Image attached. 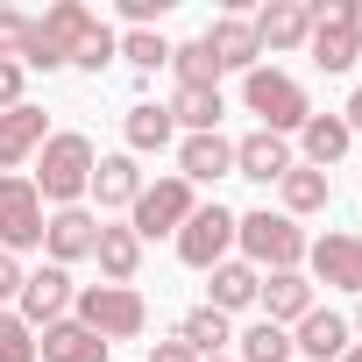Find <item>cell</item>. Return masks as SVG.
I'll use <instances>...</instances> for the list:
<instances>
[{"label": "cell", "instance_id": "6da1fadb", "mask_svg": "<svg viewBox=\"0 0 362 362\" xmlns=\"http://www.w3.org/2000/svg\"><path fill=\"white\" fill-rule=\"evenodd\" d=\"M29 185H36V199H43V206H57V214H64V206H78V199H86V185H93V142H86V135H71V128H64V135H50V142L36 149V177H29Z\"/></svg>", "mask_w": 362, "mask_h": 362}, {"label": "cell", "instance_id": "7a4b0ae2", "mask_svg": "<svg viewBox=\"0 0 362 362\" xmlns=\"http://www.w3.org/2000/svg\"><path fill=\"white\" fill-rule=\"evenodd\" d=\"M235 242H242V256H249V270H298L305 263V235H298V221L291 214H235Z\"/></svg>", "mask_w": 362, "mask_h": 362}, {"label": "cell", "instance_id": "3957f363", "mask_svg": "<svg viewBox=\"0 0 362 362\" xmlns=\"http://www.w3.org/2000/svg\"><path fill=\"white\" fill-rule=\"evenodd\" d=\"M71 320L93 327L100 341H135V334L149 327V305H142V291H128V284H86V291L71 298Z\"/></svg>", "mask_w": 362, "mask_h": 362}, {"label": "cell", "instance_id": "277c9868", "mask_svg": "<svg viewBox=\"0 0 362 362\" xmlns=\"http://www.w3.org/2000/svg\"><path fill=\"white\" fill-rule=\"evenodd\" d=\"M313 8V64L320 71H348L362 57V0H305Z\"/></svg>", "mask_w": 362, "mask_h": 362}, {"label": "cell", "instance_id": "5b68a950", "mask_svg": "<svg viewBox=\"0 0 362 362\" xmlns=\"http://www.w3.org/2000/svg\"><path fill=\"white\" fill-rule=\"evenodd\" d=\"M242 107H249V114H256L270 135H291V128H305V121H313L305 86H298L291 71H263V64L242 78Z\"/></svg>", "mask_w": 362, "mask_h": 362}, {"label": "cell", "instance_id": "8992f818", "mask_svg": "<svg viewBox=\"0 0 362 362\" xmlns=\"http://www.w3.org/2000/svg\"><path fill=\"white\" fill-rule=\"evenodd\" d=\"M192 206H199V199H192V185L170 170V177H156V185H142V192H135V206H128L135 221H128V228H135V242H156V235H177V228H185V221H192Z\"/></svg>", "mask_w": 362, "mask_h": 362}, {"label": "cell", "instance_id": "52a82bcc", "mask_svg": "<svg viewBox=\"0 0 362 362\" xmlns=\"http://www.w3.org/2000/svg\"><path fill=\"white\" fill-rule=\"evenodd\" d=\"M43 199H36V185L22 170H8L0 177V249L8 256H22V249H43Z\"/></svg>", "mask_w": 362, "mask_h": 362}, {"label": "cell", "instance_id": "ba28073f", "mask_svg": "<svg viewBox=\"0 0 362 362\" xmlns=\"http://www.w3.org/2000/svg\"><path fill=\"white\" fill-rule=\"evenodd\" d=\"M228 249H235V214L228 206H192V221L177 228V263L214 270V263H228Z\"/></svg>", "mask_w": 362, "mask_h": 362}, {"label": "cell", "instance_id": "9c48e42d", "mask_svg": "<svg viewBox=\"0 0 362 362\" xmlns=\"http://www.w3.org/2000/svg\"><path fill=\"white\" fill-rule=\"evenodd\" d=\"M305 263L320 284L362 298V235H320V242H305Z\"/></svg>", "mask_w": 362, "mask_h": 362}, {"label": "cell", "instance_id": "30bf717a", "mask_svg": "<svg viewBox=\"0 0 362 362\" xmlns=\"http://www.w3.org/2000/svg\"><path fill=\"white\" fill-rule=\"evenodd\" d=\"M71 270H57V263H43V270H29L22 277V320L29 327H57L64 313H71Z\"/></svg>", "mask_w": 362, "mask_h": 362}, {"label": "cell", "instance_id": "8fae6325", "mask_svg": "<svg viewBox=\"0 0 362 362\" xmlns=\"http://www.w3.org/2000/svg\"><path fill=\"white\" fill-rule=\"evenodd\" d=\"M348 348H355V327L341 313H327V305H313L298 320V334H291V355H305V362H341Z\"/></svg>", "mask_w": 362, "mask_h": 362}, {"label": "cell", "instance_id": "7c38bea8", "mask_svg": "<svg viewBox=\"0 0 362 362\" xmlns=\"http://www.w3.org/2000/svg\"><path fill=\"white\" fill-rule=\"evenodd\" d=\"M50 142V121H43V107H8V114H0V177H8V170H22L36 149Z\"/></svg>", "mask_w": 362, "mask_h": 362}, {"label": "cell", "instance_id": "4fadbf2b", "mask_svg": "<svg viewBox=\"0 0 362 362\" xmlns=\"http://www.w3.org/2000/svg\"><path fill=\"white\" fill-rule=\"evenodd\" d=\"M93 242H100V221L86 214V206H64V214H50L43 221V249H50V263L64 270V263H86L93 256Z\"/></svg>", "mask_w": 362, "mask_h": 362}, {"label": "cell", "instance_id": "5bb4252c", "mask_svg": "<svg viewBox=\"0 0 362 362\" xmlns=\"http://www.w3.org/2000/svg\"><path fill=\"white\" fill-rule=\"evenodd\" d=\"M256 305H263L270 327H298V320L313 313V277H305V270H270V284L256 291Z\"/></svg>", "mask_w": 362, "mask_h": 362}, {"label": "cell", "instance_id": "9a60e30c", "mask_svg": "<svg viewBox=\"0 0 362 362\" xmlns=\"http://www.w3.org/2000/svg\"><path fill=\"white\" fill-rule=\"evenodd\" d=\"M284 170H291V142H284V135L256 128V135H242V142H235V177H256V185H277Z\"/></svg>", "mask_w": 362, "mask_h": 362}, {"label": "cell", "instance_id": "2e32d148", "mask_svg": "<svg viewBox=\"0 0 362 362\" xmlns=\"http://www.w3.org/2000/svg\"><path fill=\"white\" fill-rule=\"evenodd\" d=\"M228 170H235V142L228 135H185L177 142V177H185V185H214Z\"/></svg>", "mask_w": 362, "mask_h": 362}, {"label": "cell", "instance_id": "e0dca14e", "mask_svg": "<svg viewBox=\"0 0 362 362\" xmlns=\"http://www.w3.org/2000/svg\"><path fill=\"white\" fill-rule=\"evenodd\" d=\"M249 29H256L263 50H298V43L313 36V8H305V0H270V8H263Z\"/></svg>", "mask_w": 362, "mask_h": 362}, {"label": "cell", "instance_id": "ac0fdd59", "mask_svg": "<svg viewBox=\"0 0 362 362\" xmlns=\"http://www.w3.org/2000/svg\"><path fill=\"white\" fill-rule=\"evenodd\" d=\"M36 29H43V36H50V43H57L64 57H78V50H86V43H93V36L107 29V22H100L93 8H86V0H57V8H50V15L36 22Z\"/></svg>", "mask_w": 362, "mask_h": 362}, {"label": "cell", "instance_id": "d6986e66", "mask_svg": "<svg viewBox=\"0 0 362 362\" xmlns=\"http://www.w3.org/2000/svg\"><path fill=\"white\" fill-rule=\"evenodd\" d=\"M199 43L214 50V64H221V71H242V78H249V71H256V57H263L256 29H249V22H235V15H228V22H214Z\"/></svg>", "mask_w": 362, "mask_h": 362}, {"label": "cell", "instance_id": "ffe728a7", "mask_svg": "<svg viewBox=\"0 0 362 362\" xmlns=\"http://www.w3.org/2000/svg\"><path fill=\"white\" fill-rule=\"evenodd\" d=\"M36 355H43V362H107V341H100L93 327H78V320H57V327H43Z\"/></svg>", "mask_w": 362, "mask_h": 362}, {"label": "cell", "instance_id": "44dd1931", "mask_svg": "<svg viewBox=\"0 0 362 362\" xmlns=\"http://www.w3.org/2000/svg\"><path fill=\"white\" fill-rule=\"evenodd\" d=\"M100 206H135V192H142V170H135V156L121 149V156H93V185H86Z\"/></svg>", "mask_w": 362, "mask_h": 362}, {"label": "cell", "instance_id": "7402d4cb", "mask_svg": "<svg viewBox=\"0 0 362 362\" xmlns=\"http://www.w3.org/2000/svg\"><path fill=\"white\" fill-rule=\"evenodd\" d=\"M206 277H214V284H206V305H214V313H242V305H256V291H263V270H249V263H214Z\"/></svg>", "mask_w": 362, "mask_h": 362}, {"label": "cell", "instance_id": "603a6c76", "mask_svg": "<svg viewBox=\"0 0 362 362\" xmlns=\"http://www.w3.org/2000/svg\"><path fill=\"white\" fill-rule=\"evenodd\" d=\"M93 263L107 270V284H135V270H142V242H135V228H100Z\"/></svg>", "mask_w": 362, "mask_h": 362}, {"label": "cell", "instance_id": "cb8c5ba5", "mask_svg": "<svg viewBox=\"0 0 362 362\" xmlns=\"http://www.w3.org/2000/svg\"><path fill=\"white\" fill-rule=\"evenodd\" d=\"M221 114H228L221 86H177V100H170V121H185L192 135H221Z\"/></svg>", "mask_w": 362, "mask_h": 362}, {"label": "cell", "instance_id": "d4e9b609", "mask_svg": "<svg viewBox=\"0 0 362 362\" xmlns=\"http://www.w3.org/2000/svg\"><path fill=\"white\" fill-rule=\"evenodd\" d=\"M298 142H305V163H313V170H327V163H341V156H348V142H355V135H348V121H341V114H313V121L298 128Z\"/></svg>", "mask_w": 362, "mask_h": 362}, {"label": "cell", "instance_id": "484cf974", "mask_svg": "<svg viewBox=\"0 0 362 362\" xmlns=\"http://www.w3.org/2000/svg\"><path fill=\"white\" fill-rule=\"evenodd\" d=\"M121 128H128V149H163V142L177 135V121H170V107H156V100H135Z\"/></svg>", "mask_w": 362, "mask_h": 362}, {"label": "cell", "instance_id": "4316f807", "mask_svg": "<svg viewBox=\"0 0 362 362\" xmlns=\"http://www.w3.org/2000/svg\"><path fill=\"white\" fill-rule=\"evenodd\" d=\"M177 341H185L192 355H221L235 334H228V313H214V305H199V313H185L177 320Z\"/></svg>", "mask_w": 362, "mask_h": 362}, {"label": "cell", "instance_id": "83f0119b", "mask_svg": "<svg viewBox=\"0 0 362 362\" xmlns=\"http://www.w3.org/2000/svg\"><path fill=\"white\" fill-rule=\"evenodd\" d=\"M277 185H284V214H320L327 206V170H313V163H291Z\"/></svg>", "mask_w": 362, "mask_h": 362}, {"label": "cell", "instance_id": "f1b7e54d", "mask_svg": "<svg viewBox=\"0 0 362 362\" xmlns=\"http://www.w3.org/2000/svg\"><path fill=\"white\" fill-rule=\"evenodd\" d=\"M235 362H291V327L256 320V327L242 334V355H235Z\"/></svg>", "mask_w": 362, "mask_h": 362}, {"label": "cell", "instance_id": "f546056e", "mask_svg": "<svg viewBox=\"0 0 362 362\" xmlns=\"http://www.w3.org/2000/svg\"><path fill=\"white\" fill-rule=\"evenodd\" d=\"M170 71H177V86H221V64H214L206 43H177L170 50Z\"/></svg>", "mask_w": 362, "mask_h": 362}, {"label": "cell", "instance_id": "4dcf8cb0", "mask_svg": "<svg viewBox=\"0 0 362 362\" xmlns=\"http://www.w3.org/2000/svg\"><path fill=\"white\" fill-rule=\"evenodd\" d=\"M121 57H128L135 71H156V64H170V43H163L156 29H128V36H121Z\"/></svg>", "mask_w": 362, "mask_h": 362}, {"label": "cell", "instance_id": "1f68e13d", "mask_svg": "<svg viewBox=\"0 0 362 362\" xmlns=\"http://www.w3.org/2000/svg\"><path fill=\"white\" fill-rule=\"evenodd\" d=\"M0 362H36V327L22 313H0Z\"/></svg>", "mask_w": 362, "mask_h": 362}, {"label": "cell", "instance_id": "d6a6232c", "mask_svg": "<svg viewBox=\"0 0 362 362\" xmlns=\"http://www.w3.org/2000/svg\"><path fill=\"white\" fill-rule=\"evenodd\" d=\"M107 57H121V36H114V29H100V36H93V43H86L71 64H86V71H107Z\"/></svg>", "mask_w": 362, "mask_h": 362}, {"label": "cell", "instance_id": "836d02e7", "mask_svg": "<svg viewBox=\"0 0 362 362\" xmlns=\"http://www.w3.org/2000/svg\"><path fill=\"white\" fill-rule=\"evenodd\" d=\"M22 43H29V15L0 8V57H22Z\"/></svg>", "mask_w": 362, "mask_h": 362}, {"label": "cell", "instance_id": "e575fe53", "mask_svg": "<svg viewBox=\"0 0 362 362\" xmlns=\"http://www.w3.org/2000/svg\"><path fill=\"white\" fill-rule=\"evenodd\" d=\"M22 86H29V71H22L15 57H0V114H8V107H22Z\"/></svg>", "mask_w": 362, "mask_h": 362}, {"label": "cell", "instance_id": "d590c367", "mask_svg": "<svg viewBox=\"0 0 362 362\" xmlns=\"http://www.w3.org/2000/svg\"><path fill=\"white\" fill-rule=\"evenodd\" d=\"M8 298H22V263L0 249V313H8Z\"/></svg>", "mask_w": 362, "mask_h": 362}, {"label": "cell", "instance_id": "8d00e7d4", "mask_svg": "<svg viewBox=\"0 0 362 362\" xmlns=\"http://www.w3.org/2000/svg\"><path fill=\"white\" fill-rule=\"evenodd\" d=\"M121 15H128V22H135V29H149V22H156V15H163V0H121Z\"/></svg>", "mask_w": 362, "mask_h": 362}, {"label": "cell", "instance_id": "74e56055", "mask_svg": "<svg viewBox=\"0 0 362 362\" xmlns=\"http://www.w3.org/2000/svg\"><path fill=\"white\" fill-rule=\"evenodd\" d=\"M149 362H199V355H192L185 341H156V348H149Z\"/></svg>", "mask_w": 362, "mask_h": 362}, {"label": "cell", "instance_id": "f35d334b", "mask_svg": "<svg viewBox=\"0 0 362 362\" xmlns=\"http://www.w3.org/2000/svg\"><path fill=\"white\" fill-rule=\"evenodd\" d=\"M341 121H348V135H362V86L348 93V107H341Z\"/></svg>", "mask_w": 362, "mask_h": 362}, {"label": "cell", "instance_id": "ab89813d", "mask_svg": "<svg viewBox=\"0 0 362 362\" xmlns=\"http://www.w3.org/2000/svg\"><path fill=\"white\" fill-rule=\"evenodd\" d=\"M341 362H362V341H355V348H348V355H341Z\"/></svg>", "mask_w": 362, "mask_h": 362}, {"label": "cell", "instance_id": "60d3db41", "mask_svg": "<svg viewBox=\"0 0 362 362\" xmlns=\"http://www.w3.org/2000/svg\"><path fill=\"white\" fill-rule=\"evenodd\" d=\"M348 327H355V334H362V305H355V320H348Z\"/></svg>", "mask_w": 362, "mask_h": 362}, {"label": "cell", "instance_id": "b9f144b4", "mask_svg": "<svg viewBox=\"0 0 362 362\" xmlns=\"http://www.w3.org/2000/svg\"><path fill=\"white\" fill-rule=\"evenodd\" d=\"M206 362H235V355H206Z\"/></svg>", "mask_w": 362, "mask_h": 362}]
</instances>
